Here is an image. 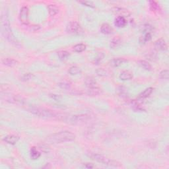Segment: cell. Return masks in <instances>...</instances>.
<instances>
[{"label": "cell", "instance_id": "cell-14", "mask_svg": "<svg viewBox=\"0 0 169 169\" xmlns=\"http://www.w3.org/2000/svg\"><path fill=\"white\" fill-rule=\"evenodd\" d=\"M119 78L122 81H129L133 78V73L130 71H123L120 73Z\"/></svg>", "mask_w": 169, "mask_h": 169}, {"label": "cell", "instance_id": "cell-9", "mask_svg": "<svg viewBox=\"0 0 169 169\" xmlns=\"http://www.w3.org/2000/svg\"><path fill=\"white\" fill-rule=\"evenodd\" d=\"M3 140H4L5 143H7V144H8L15 145L19 141V137L18 136L11 134V135H8V136L4 137Z\"/></svg>", "mask_w": 169, "mask_h": 169}, {"label": "cell", "instance_id": "cell-34", "mask_svg": "<svg viewBox=\"0 0 169 169\" xmlns=\"http://www.w3.org/2000/svg\"><path fill=\"white\" fill-rule=\"evenodd\" d=\"M104 54L102 52H100L98 55H97L95 59H94V63H95L94 64H99V63L103 59V58H104Z\"/></svg>", "mask_w": 169, "mask_h": 169}, {"label": "cell", "instance_id": "cell-25", "mask_svg": "<svg viewBox=\"0 0 169 169\" xmlns=\"http://www.w3.org/2000/svg\"><path fill=\"white\" fill-rule=\"evenodd\" d=\"M152 38V36H151V33H146L145 34L144 36H142L139 38V43L141 44H144L145 43L148 42L149 41H150Z\"/></svg>", "mask_w": 169, "mask_h": 169}, {"label": "cell", "instance_id": "cell-22", "mask_svg": "<svg viewBox=\"0 0 169 169\" xmlns=\"http://www.w3.org/2000/svg\"><path fill=\"white\" fill-rule=\"evenodd\" d=\"M101 93V89L99 87H93L88 88L87 91V94L88 96H98L99 94Z\"/></svg>", "mask_w": 169, "mask_h": 169}, {"label": "cell", "instance_id": "cell-15", "mask_svg": "<svg viewBox=\"0 0 169 169\" xmlns=\"http://www.w3.org/2000/svg\"><path fill=\"white\" fill-rule=\"evenodd\" d=\"M85 83L86 87H87L88 88L96 87V80L94 79L93 77L91 76H88L87 77H86V79L85 80Z\"/></svg>", "mask_w": 169, "mask_h": 169}, {"label": "cell", "instance_id": "cell-36", "mask_svg": "<svg viewBox=\"0 0 169 169\" xmlns=\"http://www.w3.org/2000/svg\"><path fill=\"white\" fill-rule=\"evenodd\" d=\"M79 4H81L83 5H85V6L89 7L91 8H94L95 7V5L93 4L92 1H79Z\"/></svg>", "mask_w": 169, "mask_h": 169}, {"label": "cell", "instance_id": "cell-26", "mask_svg": "<svg viewBox=\"0 0 169 169\" xmlns=\"http://www.w3.org/2000/svg\"><path fill=\"white\" fill-rule=\"evenodd\" d=\"M86 45L83 43H80V44H77L73 46V50L77 53H81L84 51L86 50Z\"/></svg>", "mask_w": 169, "mask_h": 169}, {"label": "cell", "instance_id": "cell-13", "mask_svg": "<svg viewBox=\"0 0 169 169\" xmlns=\"http://www.w3.org/2000/svg\"><path fill=\"white\" fill-rule=\"evenodd\" d=\"M130 105L131 108H132V110L134 112H141L145 111V108H144V107H143L139 102L135 101V100H133V101H131Z\"/></svg>", "mask_w": 169, "mask_h": 169}, {"label": "cell", "instance_id": "cell-33", "mask_svg": "<svg viewBox=\"0 0 169 169\" xmlns=\"http://www.w3.org/2000/svg\"><path fill=\"white\" fill-rule=\"evenodd\" d=\"M33 73H25L21 77V80L22 81H28L33 78Z\"/></svg>", "mask_w": 169, "mask_h": 169}, {"label": "cell", "instance_id": "cell-27", "mask_svg": "<svg viewBox=\"0 0 169 169\" xmlns=\"http://www.w3.org/2000/svg\"><path fill=\"white\" fill-rule=\"evenodd\" d=\"M68 73H70L71 75H77L81 73V69L77 66H72L69 69Z\"/></svg>", "mask_w": 169, "mask_h": 169}, {"label": "cell", "instance_id": "cell-21", "mask_svg": "<svg viewBox=\"0 0 169 169\" xmlns=\"http://www.w3.org/2000/svg\"><path fill=\"white\" fill-rule=\"evenodd\" d=\"M153 91V87H149L147 88H146L145 90H144L142 93H141L139 94V98L141 99H147L151 95V94H152Z\"/></svg>", "mask_w": 169, "mask_h": 169}, {"label": "cell", "instance_id": "cell-30", "mask_svg": "<svg viewBox=\"0 0 169 169\" xmlns=\"http://www.w3.org/2000/svg\"><path fill=\"white\" fill-rule=\"evenodd\" d=\"M153 30V26H151L149 24H145L144 25H143V27H142V30L144 31V33L145 34L151 33V32Z\"/></svg>", "mask_w": 169, "mask_h": 169}, {"label": "cell", "instance_id": "cell-37", "mask_svg": "<svg viewBox=\"0 0 169 169\" xmlns=\"http://www.w3.org/2000/svg\"><path fill=\"white\" fill-rule=\"evenodd\" d=\"M84 167L86 168H88V169H91V168H93L94 167V166L93 165V163H90V162H86L84 163Z\"/></svg>", "mask_w": 169, "mask_h": 169}, {"label": "cell", "instance_id": "cell-11", "mask_svg": "<svg viewBox=\"0 0 169 169\" xmlns=\"http://www.w3.org/2000/svg\"><path fill=\"white\" fill-rule=\"evenodd\" d=\"M112 12L118 16H121L124 17H128L130 15V13L128 11V10L125 9L124 8H121V7H115L112 9Z\"/></svg>", "mask_w": 169, "mask_h": 169}, {"label": "cell", "instance_id": "cell-24", "mask_svg": "<svg viewBox=\"0 0 169 169\" xmlns=\"http://www.w3.org/2000/svg\"><path fill=\"white\" fill-rule=\"evenodd\" d=\"M30 157L32 158L33 160H36L39 159V157H41V153L37 150V149L34 147H31L30 150Z\"/></svg>", "mask_w": 169, "mask_h": 169}, {"label": "cell", "instance_id": "cell-4", "mask_svg": "<svg viewBox=\"0 0 169 169\" xmlns=\"http://www.w3.org/2000/svg\"><path fill=\"white\" fill-rule=\"evenodd\" d=\"M91 119V116L89 115V114H77V115L66 116L63 120H64L65 122L67 123V124H73V125H78L87 122L88 120H90Z\"/></svg>", "mask_w": 169, "mask_h": 169}, {"label": "cell", "instance_id": "cell-8", "mask_svg": "<svg viewBox=\"0 0 169 169\" xmlns=\"http://www.w3.org/2000/svg\"><path fill=\"white\" fill-rule=\"evenodd\" d=\"M154 48L159 51H166L167 50V44L164 39L160 38L154 42Z\"/></svg>", "mask_w": 169, "mask_h": 169}, {"label": "cell", "instance_id": "cell-10", "mask_svg": "<svg viewBox=\"0 0 169 169\" xmlns=\"http://www.w3.org/2000/svg\"><path fill=\"white\" fill-rule=\"evenodd\" d=\"M127 62H128L127 59H125V58H114L112 59H111L109 62V64L112 67H117L121 66V65L124 64L125 63Z\"/></svg>", "mask_w": 169, "mask_h": 169}, {"label": "cell", "instance_id": "cell-20", "mask_svg": "<svg viewBox=\"0 0 169 169\" xmlns=\"http://www.w3.org/2000/svg\"><path fill=\"white\" fill-rule=\"evenodd\" d=\"M121 44H122V40L120 39L119 37H116V38H114L110 41V47L111 49H116V48L120 47V46L121 45Z\"/></svg>", "mask_w": 169, "mask_h": 169}, {"label": "cell", "instance_id": "cell-2", "mask_svg": "<svg viewBox=\"0 0 169 169\" xmlns=\"http://www.w3.org/2000/svg\"><path fill=\"white\" fill-rule=\"evenodd\" d=\"M75 139V135L70 131H62L52 133L46 138V141L50 144H58L73 141Z\"/></svg>", "mask_w": 169, "mask_h": 169}, {"label": "cell", "instance_id": "cell-18", "mask_svg": "<svg viewBox=\"0 0 169 169\" xmlns=\"http://www.w3.org/2000/svg\"><path fill=\"white\" fill-rule=\"evenodd\" d=\"M101 32L104 34H110L112 33L113 29L111 26L108 23H103L101 27Z\"/></svg>", "mask_w": 169, "mask_h": 169}, {"label": "cell", "instance_id": "cell-16", "mask_svg": "<svg viewBox=\"0 0 169 169\" xmlns=\"http://www.w3.org/2000/svg\"><path fill=\"white\" fill-rule=\"evenodd\" d=\"M18 62L13 58H5L2 60V64L7 67H14L18 64Z\"/></svg>", "mask_w": 169, "mask_h": 169}, {"label": "cell", "instance_id": "cell-32", "mask_svg": "<svg viewBox=\"0 0 169 169\" xmlns=\"http://www.w3.org/2000/svg\"><path fill=\"white\" fill-rule=\"evenodd\" d=\"M149 5L151 9L153 11H159L160 9L159 5L157 4V2L154 1H149Z\"/></svg>", "mask_w": 169, "mask_h": 169}, {"label": "cell", "instance_id": "cell-5", "mask_svg": "<svg viewBox=\"0 0 169 169\" xmlns=\"http://www.w3.org/2000/svg\"><path fill=\"white\" fill-rule=\"evenodd\" d=\"M89 156L93 160H94V161H96L102 163L103 165L110 166V167H121V165H122L121 163L119 162L118 161H114V160L108 159V157L102 155V154H101L90 153Z\"/></svg>", "mask_w": 169, "mask_h": 169}, {"label": "cell", "instance_id": "cell-35", "mask_svg": "<svg viewBox=\"0 0 169 169\" xmlns=\"http://www.w3.org/2000/svg\"><path fill=\"white\" fill-rule=\"evenodd\" d=\"M96 73L97 74V75L101 76V77L107 75V71L103 68H100V69H98V70H96Z\"/></svg>", "mask_w": 169, "mask_h": 169}, {"label": "cell", "instance_id": "cell-7", "mask_svg": "<svg viewBox=\"0 0 169 169\" xmlns=\"http://www.w3.org/2000/svg\"><path fill=\"white\" fill-rule=\"evenodd\" d=\"M81 30V27L76 21H71L66 27L67 33L70 34H79Z\"/></svg>", "mask_w": 169, "mask_h": 169}, {"label": "cell", "instance_id": "cell-17", "mask_svg": "<svg viewBox=\"0 0 169 169\" xmlns=\"http://www.w3.org/2000/svg\"><path fill=\"white\" fill-rule=\"evenodd\" d=\"M48 11L51 17H54L59 13V8L55 4H50L48 5Z\"/></svg>", "mask_w": 169, "mask_h": 169}, {"label": "cell", "instance_id": "cell-23", "mask_svg": "<svg viewBox=\"0 0 169 169\" xmlns=\"http://www.w3.org/2000/svg\"><path fill=\"white\" fill-rule=\"evenodd\" d=\"M137 63H138L139 66H141L143 69H144L145 70L151 71L152 70V66H151V65L148 62L145 61V60H143V59L139 60Z\"/></svg>", "mask_w": 169, "mask_h": 169}, {"label": "cell", "instance_id": "cell-19", "mask_svg": "<svg viewBox=\"0 0 169 169\" xmlns=\"http://www.w3.org/2000/svg\"><path fill=\"white\" fill-rule=\"evenodd\" d=\"M116 93L122 98H125L128 96V88L124 86H118L116 88Z\"/></svg>", "mask_w": 169, "mask_h": 169}, {"label": "cell", "instance_id": "cell-6", "mask_svg": "<svg viewBox=\"0 0 169 169\" xmlns=\"http://www.w3.org/2000/svg\"><path fill=\"white\" fill-rule=\"evenodd\" d=\"M28 16H29V9L27 6H23L21 9L19 13V20L22 25L28 26L29 23Z\"/></svg>", "mask_w": 169, "mask_h": 169}, {"label": "cell", "instance_id": "cell-3", "mask_svg": "<svg viewBox=\"0 0 169 169\" xmlns=\"http://www.w3.org/2000/svg\"><path fill=\"white\" fill-rule=\"evenodd\" d=\"M28 111L34 115L36 116L38 118L44 119L54 118L56 117V114L49 109L38 107H30L28 108Z\"/></svg>", "mask_w": 169, "mask_h": 169}, {"label": "cell", "instance_id": "cell-29", "mask_svg": "<svg viewBox=\"0 0 169 169\" xmlns=\"http://www.w3.org/2000/svg\"><path fill=\"white\" fill-rule=\"evenodd\" d=\"M58 86L60 88H62V89H69V88L71 87V84L70 82L67 81H64L59 83Z\"/></svg>", "mask_w": 169, "mask_h": 169}, {"label": "cell", "instance_id": "cell-28", "mask_svg": "<svg viewBox=\"0 0 169 169\" xmlns=\"http://www.w3.org/2000/svg\"><path fill=\"white\" fill-rule=\"evenodd\" d=\"M58 56L61 60H65L70 57V54L65 50H60L58 51Z\"/></svg>", "mask_w": 169, "mask_h": 169}, {"label": "cell", "instance_id": "cell-12", "mask_svg": "<svg viewBox=\"0 0 169 169\" xmlns=\"http://www.w3.org/2000/svg\"><path fill=\"white\" fill-rule=\"evenodd\" d=\"M114 25L118 28H124L127 25V21L125 17L118 16L114 20Z\"/></svg>", "mask_w": 169, "mask_h": 169}, {"label": "cell", "instance_id": "cell-31", "mask_svg": "<svg viewBox=\"0 0 169 169\" xmlns=\"http://www.w3.org/2000/svg\"><path fill=\"white\" fill-rule=\"evenodd\" d=\"M169 77V71L168 70H162L161 73H159V77L161 79L168 80Z\"/></svg>", "mask_w": 169, "mask_h": 169}, {"label": "cell", "instance_id": "cell-1", "mask_svg": "<svg viewBox=\"0 0 169 169\" xmlns=\"http://www.w3.org/2000/svg\"><path fill=\"white\" fill-rule=\"evenodd\" d=\"M1 32L2 36L5 39L17 48H21V45L14 35L12 30L11 28L10 20L9 17V13L7 10L3 11L1 17Z\"/></svg>", "mask_w": 169, "mask_h": 169}]
</instances>
